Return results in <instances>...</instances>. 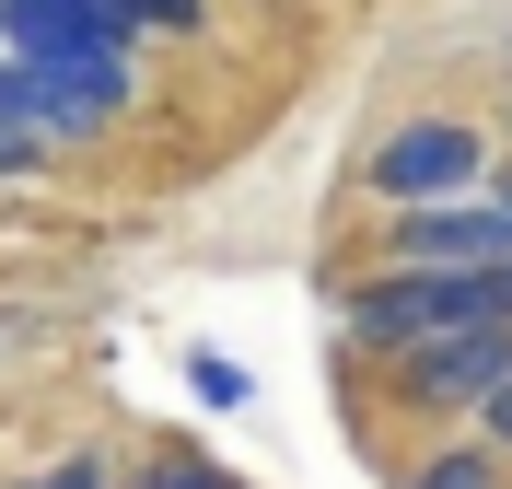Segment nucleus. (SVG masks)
Masks as SVG:
<instances>
[{"mask_svg": "<svg viewBox=\"0 0 512 489\" xmlns=\"http://www.w3.org/2000/svg\"><path fill=\"white\" fill-rule=\"evenodd\" d=\"M431 326H512V257H489V268H396V280L350 292V338H373V350H408Z\"/></svg>", "mask_w": 512, "mask_h": 489, "instance_id": "f257e3e1", "label": "nucleus"}, {"mask_svg": "<svg viewBox=\"0 0 512 489\" xmlns=\"http://www.w3.org/2000/svg\"><path fill=\"white\" fill-rule=\"evenodd\" d=\"M128 105V59H0V117L35 140H94L105 117Z\"/></svg>", "mask_w": 512, "mask_h": 489, "instance_id": "f03ea898", "label": "nucleus"}, {"mask_svg": "<svg viewBox=\"0 0 512 489\" xmlns=\"http://www.w3.org/2000/svg\"><path fill=\"white\" fill-rule=\"evenodd\" d=\"M361 187L396 198V210H419V198H466V187H489V140L466 129V117H408V129L361 163Z\"/></svg>", "mask_w": 512, "mask_h": 489, "instance_id": "7ed1b4c3", "label": "nucleus"}, {"mask_svg": "<svg viewBox=\"0 0 512 489\" xmlns=\"http://www.w3.org/2000/svg\"><path fill=\"white\" fill-rule=\"evenodd\" d=\"M512 373V326H431L396 350V385L419 408H489V385Z\"/></svg>", "mask_w": 512, "mask_h": 489, "instance_id": "20e7f679", "label": "nucleus"}, {"mask_svg": "<svg viewBox=\"0 0 512 489\" xmlns=\"http://www.w3.org/2000/svg\"><path fill=\"white\" fill-rule=\"evenodd\" d=\"M396 257L408 268H489L512 257V198H419V210H396Z\"/></svg>", "mask_w": 512, "mask_h": 489, "instance_id": "39448f33", "label": "nucleus"}, {"mask_svg": "<svg viewBox=\"0 0 512 489\" xmlns=\"http://www.w3.org/2000/svg\"><path fill=\"white\" fill-rule=\"evenodd\" d=\"M0 24L24 59H128V35H140L117 0H0Z\"/></svg>", "mask_w": 512, "mask_h": 489, "instance_id": "423d86ee", "label": "nucleus"}, {"mask_svg": "<svg viewBox=\"0 0 512 489\" xmlns=\"http://www.w3.org/2000/svg\"><path fill=\"white\" fill-rule=\"evenodd\" d=\"M117 12H128V24H140V35H198V24H210V0H117Z\"/></svg>", "mask_w": 512, "mask_h": 489, "instance_id": "0eeeda50", "label": "nucleus"}, {"mask_svg": "<svg viewBox=\"0 0 512 489\" xmlns=\"http://www.w3.org/2000/svg\"><path fill=\"white\" fill-rule=\"evenodd\" d=\"M408 489H501V478H489V455H431Z\"/></svg>", "mask_w": 512, "mask_h": 489, "instance_id": "6e6552de", "label": "nucleus"}, {"mask_svg": "<svg viewBox=\"0 0 512 489\" xmlns=\"http://www.w3.org/2000/svg\"><path fill=\"white\" fill-rule=\"evenodd\" d=\"M35 163H47V140H35V129H12V117H0V187H12V175H35Z\"/></svg>", "mask_w": 512, "mask_h": 489, "instance_id": "1a4fd4ad", "label": "nucleus"}, {"mask_svg": "<svg viewBox=\"0 0 512 489\" xmlns=\"http://www.w3.org/2000/svg\"><path fill=\"white\" fill-rule=\"evenodd\" d=\"M12 489H105V466H94V455H70V466H35V478H12Z\"/></svg>", "mask_w": 512, "mask_h": 489, "instance_id": "9d476101", "label": "nucleus"}, {"mask_svg": "<svg viewBox=\"0 0 512 489\" xmlns=\"http://www.w3.org/2000/svg\"><path fill=\"white\" fill-rule=\"evenodd\" d=\"M489 443H512V373L489 385Z\"/></svg>", "mask_w": 512, "mask_h": 489, "instance_id": "9b49d317", "label": "nucleus"}, {"mask_svg": "<svg viewBox=\"0 0 512 489\" xmlns=\"http://www.w3.org/2000/svg\"><path fill=\"white\" fill-rule=\"evenodd\" d=\"M152 489H233V478H210V466H163Z\"/></svg>", "mask_w": 512, "mask_h": 489, "instance_id": "f8f14e48", "label": "nucleus"}, {"mask_svg": "<svg viewBox=\"0 0 512 489\" xmlns=\"http://www.w3.org/2000/svg\"><path fill=\"white\" fill-rule=\"evenodd\" d=\"M489 198H512V163H489Z\"/></svg>", "mask_w": 512, "mask_h": 489, "instance_id": "ddd939ff", "label": "nucleus"}]
</instances>
